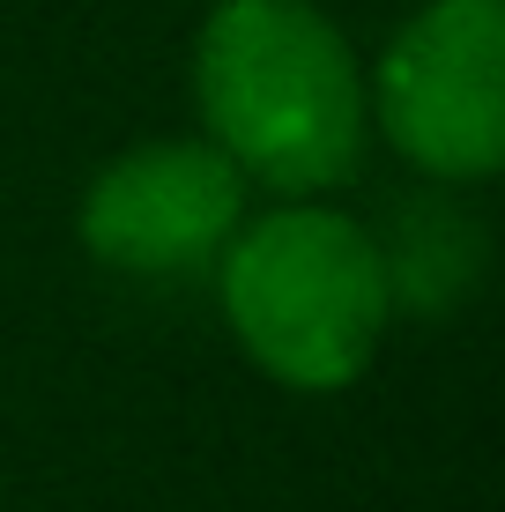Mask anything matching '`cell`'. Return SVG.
Returning <instances> with one entry per match:
<instances>
[{
	"instance_id": "obj_1",
	"label": "cell",
	"mask_w": 505,
	"mask_h": 512,
	"mask_svg": "<svg viewBox=\"0 0 505 512\" xmlns=\"http://www.w3.org/2000/svg\"><path fill=\"white\" fill-rule=\"evenodd\" d=\"M201 97L223 156L268 186H327L357 156V82L342 38L298 0H231L208 23Z\"/></svg>"
},
{
	"instance_id": "obj_5",
	"label": "cell",
	"mask_w": 505,
	"mask_h": 512,
	"mask_svg": "<svg viewBox=\"0 0 505 512\" xmlns=\"http://www.w3.org/2000/svg\"><path fill=\"white\" fill-rule=\"evenodd\" d=\"M379 282H387V297H409L424 312L454 305L476 282V231H468V216H454V208H409L394 223L387 253H379Z\"/></svg>"
},
{
	"instance_id": "obj_4",
	"label": "cell",
	"mask_w": 505,
	"mask_h": 512,
	"mask_svg": "<svg viewBox=\"0 0 505 512\" xmlns=\"http://www.w3.org/2000/svg\"><path fill=\"white\" fill-rule=\"evenodd\" d=\"M238 223V179L223 149L194 141H164V149H134L97 179L82 201V238L97 260L149 282H186L231 245Z\"/></svg>"
},
{
	"instance_id": "obj_2",
	"label": "cell",
	"mask_w": 505,
	"mask_h": 512,
	"mask_svg": "<svg viewBox=\"0 0 505 512\" xmlns=\"http://www.w3.org/2000/svg\"><path fill=\"white\" fill-rule=\"evenodd\" d=\"M223 305L238 342L290 386H342L372 357L387 282L379 245H364L342 216L283 208L253 223L223 260Z\"/></svg>"
},
{
	"instance_id": "obj_3",
	"label": "cell",
	"mask_w": 505,
	"mask_h": 512,
	"mask_svg": "<svg viewBox=\"0 0 505 512\" xmlns=\"http://www.w3.org/2000/svg\"><path fill=\"white\" fill-rule=\"evenodd\" d=\"M379 112L439 179H476L498 164V8L491 0H439L402 30L379 67Z\"/></svg>"
}]
</instances>
